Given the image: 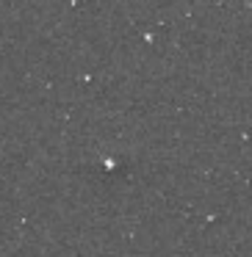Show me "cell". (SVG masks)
Instances as JSON below:
<instances>
[]
</instances>
